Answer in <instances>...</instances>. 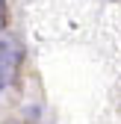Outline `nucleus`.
<instances>
[{
	"label": "nucleus",
	"instance_id": "f03ea898",
	"mask_svg": "<svg viewBox=\"0 0 121 124\" xmlns=\"http://www.w3.org/2000/svg\"><path fill=\"white\" fill-rule=\"evenodd\" d=\"M3 9H6V0H0V24H3Z\"/></svg>",
	"mask_w": 121,
	"mask_h": 124
},
{
	"label": "nucleus",
	"instance_id": "f257e3e1",
	"mask_svg": "<svg viewBox=\"0 0 121 124\" xmlns=\"http://www.w3.org/2000/svg\"><path fill=\"white\" fill-rule=\"evenodd\" d=\"M21 65V47L12 36L0 33V92L15 83V74Z\"/></svg>",
	"mask_w": 121,
	"mask_h": 124
}]
</instances>
